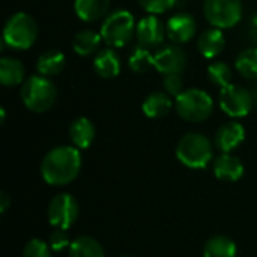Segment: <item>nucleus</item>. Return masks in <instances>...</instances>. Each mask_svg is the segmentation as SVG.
<instances>
[{
  "label": "nucleus",
  "instance_id": "1",
  "mask_svg": "<svg viewBox=\"0 0 257 257\" xmlns=\"http://www.w3.org/2000/svg\"><path fill=\"white\" fill-rule=\"evenodd\" d=\"M81 155L75 146H57L45 154L41 163L42 179L48 185L62 187L71 184L80 173Z\"/></svg>",
  "mask_w": 257,
  "mask_h": 257
},
{
  "label": "nucleus",
  "instance_id": "2",
  "mask_svg": "<svg viewBox=\"0 0 257 257\" xmlns=\"http://www.w3.org/2000/svg\"><path fill=\"white\" fill-rule=\"evenodd\" d=\"M214 157V145L200 133H187L176 145V158L190 169H205Z\"/></svg>",
  "mask_w": 257,
  "mask_h": 257
},
{
  "label": "nucleus",
  "instance_id": "3",
  "mask_svg": "<svg viewBox=\"0 0 257 257\" xmlns=\"http://www.w3.org/2000/svg\"><path fill=\"white\" fill-rule=\"evenodd\" d=\"M21 101L23 104L35 113L48 111L57 98V89L48 77L32 75L21 86Z\"/></svg>",
  "mask_w": 257,
  "mask_h": 257
},
{
  "label": "nucleus",
  "instance_id": "4",
  "mask_svg": "<svg viewBox=\"0 0 257 257\" xmlns=\"http://www.w3.org/2000/svg\"><path fill=\"white\" fill-rule=\"evenodd\" d=\"M136 27L134 15L126 9H117L105 17L99 33L107 47L122 48L136 35Z\"/></svg>",
  "mask_w": 257,
  "mask_h": 257
},
{
  "label": "nucleus",
  "instance_id": "5",
  "mask_svg": "<svg viewBox=\"0 0 257 257\" xmlns=\"http://www.w3.org/2000/svg\"><path fill=\"white\" fill-rule=\"evenodd\" d=\"M175 110L184 120L199 123L212 114L214 99L202 89H187L176 96Z\"/></svg>",
  "mask_w": 257,
  "mask_h": 257
},
{
  "label": "nucleus",
  "instance_id": "6",
  "mask_svg": "<svg viewBox=\"0 0 257 257\" xmlns=\"http://www.w3.org/2000/svg\"><path fill=\"white\" fill-rule=\"evenodd\" d=\"M38 38V26L26 12L11 15L3 27V44L14 50H29Z\"/></svg>",
  "mask_w": 257,
  "mask_h": 257
},
{
  "label": "nucleus",
  "instance_id": "7",
  "mask_svg": "<svg viewBox=\"0 0 257 257\" xmlns=\"http://www.w3.org/2000/svg\"><path fill=\"white\" fill-rule=\"evenodd\" d=\"M203 11L208 23L217 29L236 26L242 18L241 0H205Z\"/></svg>",
  "mask_w": 257,
  "mask_h": 257
},
{
  "label": "nucleus",
  "instance_id": "8",
  "mask_svg": "<svg viewBox=\"0 0 257 257\" xmlns=\"http://www.w3.org/2000/svg\"><path fill=\"white\" fill-rule=\"evenodd\" d=\"M47 215H48V221L51 223V226H54L56 229L68 230L69 227L75 224L80 215L78 202L75 200L74 196L68 193H60L50 200Z\"/></svg>",
  "mask_w": 257,
  "mask_h": 257
},
{
  "label": "nucleus",
  "instance_id": "9",
  "mask_svg": "<svg viewBox=\"0 0 257 257\" xmlns=\"http://www.w3.org/2000/svg\"><path fill=\"white\" fill-rule=\"evenodd\" d=\"M218 104L230 117H244L251 111L254 101L248 89L238 84H227L220 90Z\"/></svg>",
  "mask_w": 257,
  "mask_h": 257
},
{
  "label": "nucleus",
  "instance_id": "10",
  "mask_svg": "<svg viewBox=\"0 0 257 257\" xmlns=\"http://www.w3.org/2000/svg\"><path fill=\"white\" fill-rule=\"evenodd\" d=\"M166 33L167 30H166V26L161 23V20L157 18V15L151 14L137 23V27H136L137 45L145 47L148 50L158 48L163 44Z\"/></svg>",
  "mask_w": 257,
  "mask_h": 257
},
{
  "label": "nucleus",
  "instance_id": "11",
  "mask_svg": "<svg viewBox=\"0 0 257 257\" xmlns=\"http://www.w3.org/2000/svg\"><path fill=\"white\" fill-rule=\"evenodd\" d=\"M155 68L163 75L182 74L187 66V54L178 44L164 45L154 54Z\"/></svg>",
  "mask_w": 257,
  "mask_h": 257
},
{
  "label": "nucleus",
  "instance_id": "12",
  "mask_svg": "<svg viewBox=\"0 0 257 257\" xmlns=\"http://www.w3.org/2000/svg\"><path fill=\"white\" fill-rule=\"evenodd\" d=\"M166 30L172 42L185 44L196 35V20L187 12H178L169 18Z\"/></svg>",
  "mask_w": 257,
  "mask_h": 257
},
{
  "label": "nucleus",
  "instance_id": "13",
  "mask_svg": "<svg viewBox=\"0 0 257 257\" xmlns=\"http://www.w3.org/2000/svg\"><path fill=\"white\" fill-rule=\"evenodd\" d=\"M245 140V130L239 122H226L215 133L214 145L223 154H230Z\"/></svg>",
  "mask_w": 257,
  "mask_h": 257
},
{
  "label": "nucleus",
  "instance_id": "14",
  "mask_svg": "<svg viewBox=\"0 0 257 257\" xmlns=\"http://www.w3.org/2000/svg\"><path fill=\"white\" fill-rule=\"evenodd\" d=\"M214 173L223 182H236L244 175V164L230 154H221L214 161Z\"/></svg>",
  "mask_w": 257,
  "mask_h": 257
},
{
  "label": "nucleus",
  "instance_id": "15",
  "mask_svg": "<svg viewBox=\"0 0 257 257\" xmlns=\"http://www.w3.org/2000/svg\"><path fill=\"white\" fill-rule=\"evenodd\" d=\"M93 68L101 78H107V80L114 78L119 75L120 68H122L120 57L114 51V48H111V47L102 48L96 53V56L93 59Z\"/></svg>",
  "mask_w": 257,
  "mask_h": 257
},
{
  "label": "nucleus",
  "instance_id": "16",
  "mask_svg": "<svg viewBox=\"0 0 257 257\" xmlns=\"http://www.w3.org/2000/svg\"><path fill=\"white\" fill-rule=\"evenodd\" d=\"M224 45H226V38L221 29H217V27L205 30L197 39V48L200 54L206 59L217 57L224 50Z\"/></svg>",
  "mask_w": 257,
  "mask_h": 257
},
{
  "label": "nucleus",
  "instance_id": "17",
  "mask_svg": "<svg viewBox=\"0 0 257 257\" xmlns=\"http://www.w3.org/2000/svg\"><path fill=\"white\" fill-rule=\"evenodd\" d=\"M74 9L81 21L95 23L107 17L110 9V0H75Z\"/></svg>",
  "mask_w": 257,
  "mask_h": 257
},
{
  "label": "nucleus",
  "instance_id": "18",
  "mask_svg": "<svg viewBox=\"0 0 257 257\" xmlns=\"http://www.w3.org/2000/svg\"><path fill=\"white\" fill-rule=\"evenodd\" d=\"M95 126L87 117H78L69 126V139L77 149H87L95 140Z\"/></svg>",
  "mask_w": 257,
  "mask_h": 257
},
{
  "label": "nucleus",
  "instance_id": "19",
  "mask_svg": "<svg viewBox=\"0 0 257 257\" xmlns=\"http://www.w3.org/2000/svg\"><path fill=\"white\" fill-rule=\"evenodd\" d=\"M142 108H143V113L148 117L158 119V117L167 116L172 111L173 102H172L169 93H166V92H154L143 101Z\"/></svg>",
  "mask_w": 257,
  "mask_h": 257
},
{
  "label": "nucleus",
  "instance_id": "20",
  "mask_svg": "<svg viewBox=\"0 0 257 257\" xmlns=\"http://www.w3.org/2000/svg\"><path fill=\"white\" fill-rule=\"evenodd\" d=\"M24 75H26V68L18 59L14 57L0 59V81L5 87L21 84Z\"/></svg>",
  "mask_w": 257,
  "mask_h": 257
},
{
  "label": "nucleus",
  "instance_id": "21",
  "mask_svg": "<svg viewBox=\"0 0 257 257\" xmlns=\"http://www.w3.org/2000/svg\"><path fill=\"white\" fill-rule=\"evenodd\" d=\"M65 54L57 50L44 51L36 60V71L44 77H54L65 68Z\"/></svg>",
  "mask_w": 257,
  "mask_h": 257
},
{
  "label": "nucleus",
  "instance_id": "22",
  "mask_svg": "<svg viewBox=\"0 0 257 257\" xmlns=\"http://www.w3.org/2000/svg\"><path fill=\"white\" fill-rule=\"evenodd\" d=\"M101 42H102L101 33H98L95 30H90V29H86V30L78 32L74 36L72 48L78 56H89V54H93V53L99 51Z\"/></svg>",
  "mask_w": 257,
  "mask_h": 257
},
{
  "label": "nucleus",
  "instance_id": "23",
  "mask_svg": "<svg viewBox=\"0 0 257 257\" xmlns=\"http://www.w3.org/2000/svg\"><path fill=\"white\" fill-rule=\"evenodd\" d=\"M69 257H105L102 245L92 236H78L69 245Z\"/></svg>",
  "mask_w": 257,
  "mask_h": 257
},
{
  "label": "nucleus",
  "instance_id": "24",
  "mask_svg": "<svg viewBox=\"0 0 257 257\" xmlns=\"http://www.w3.org/2000/svg\"><path fill=\"white\" fill-rule=\"evenodd\" d=\"M236 245L235 242L223 235L212 236L203 248V257H235Z\"/></svg>",
  "mask_w": 257,
  "mask_h": 257
},
{
  "label": "nucleus",
  "instance_id": "25",
  "mask_svg": "<svg viewBox=\"0 0 257 257\" xmlns=\"http://www.w3.org/2000/svg\"><path fill=\"white\" fill-rule=\"evenodd\" d=\"M236 71L247 80H257V47L241 51L235 60Z\"/></svg>",
  "mask_w": 257,
  "mask_h": 257
},
{
  "label": "nucleus",
  "instance_id": "26",
  "mask_svg": "<svg viewBox=\"0 0 257 257\" xmlns=\"http://www.w3.org/2000/svg\"><path fill=\"white\" fill-rule=\"evenodd\" d=\"M128 66L133 72L136 74H143L148 72L151 68H155V60H154V54L140 45H136L133 53L130 54L128 59Z\"/></svg>",
  "mask_w": 257,
  "mask_h": 257
},
{
  "label": "nucleus",
  "instance_id": "27",
  "mask_svg": "<svg viewBox=\"0 0 257 257\" xmlns=\"http://www.w3.org/2000/svg\"><path fill=\"white\" fill-rule=\"evenodd\" d=\"M208 78L214 83L218 84L220 87H224L230 84L232 80V69L227 63L224 62H212L208 66Z\"/></svg>",
  "mask_w": 257,
  "mask_h": 257
},
{
  "label": "nucleus",
  "instance_id": "28",
  "mask_svg": "<svg viewBox=\"0 0 257 257\" xmlns=\"http://www.w3.org/2000/svg\"><path fill=\"white\" fill-rule=\"evenodd\" d=\"M23 257H51V247L42 239H30L24 247Z\"/></svg>",
  "mask_w": 257,
  "mask_h": 257
},
{
  "label": "nucleus",
  "instance_id": "29",
  "mask_svg": "<svg viewBox=\"0 0 257 257\" xmlns=\"http://www.w3.org/2000/svg\"><path fill=\"white\" fill-rule=\"evenodd\" d=\"M140 8L145 9L146 12L157 15V14H164L169 9H172L178 0H137Z\"/></svg>",
  "mask_w": 257,
  "mask_h": 257
},
{
  "label": "nucleus",
  "instance_id": "30",
  "mask_svg": "<svg viewBox=\"0 0 257 257\" xmlns=\"http://www.w3.org/2000/svg\"><path fill=\"white\" fill-rule=\"evenodd\" d=\"M163 87L166 90V93L172 95V96H178L179 93L184 92V81L181 74H170V75H164L163 78Z\"/></svg>",
  "mask_w": 257,
  "mask_h": 257
},
{
  "label": "nucleus",
  "instance_id": "31",
  "mask_svg": "<svg viewBox=\"0 0 257 257\" xmlns=\"http://www.w3.org/2000/svg\"><path fill=\"white\" fill-rule=\"evenodd\" d=\"M48 244H50L51 250L56 251V253H60V251H63L66 247L71 245V244H69V236H68V233H66L65 229H56V230L51 233Z\"/></svg>",
  "mask_w": 257,
  "mask_h": 257
},
{
  "label": "nucleus",
  "instance_id": "32",
  "mask_svg": "<svg viewBox=\"0 0 257 257\" xmlns=\"http://www.w3.org/2000/svg\"><path fill=\"white\" fill-rule=\"evenodd\" d=\"M248 35H250V39L257 45V12L251 17L250 26H248Z\"/></svg>",
  "mask_w": 257,
  "mask_h": 257
},
{
  "label": "nucleus",
  "instance_id": "33",
  "mask_svg": "<svg viewBox=\"0 0 257 257\" xmlns=\"http://www.w3.org/2000/svg\"><path fill=\"white\" fill-rule=\"evenodd\" d=\"M9 205H11V199H9L8 193L2 191V193H0V212L5 214V212L8 211Z\"/></svg>",
  "mask_w": 257,
  "mask_h": 257
},
{
  "label": "nucleus",
  "instance_id": "34",
  "mask_svg": "<svg viewBox=\"0 0 257 257\" xmlns=\"http://www.w3.org/2000/svg\"><path fill=\"white\" fill-rule=\"evenodd\" d=\"M250 92H251V96H253L254 105H256V107H257V81H256V84H254V86L251 87V90H250Z\"/></svg>",
  "mask_w": 257,
  "mask_h": 257
},
{
  "label": "nucleus",
  "instance_id": "35",
  "mask_svg": "<svg viewBox=\"0 0 257 257\" xmlns=\"http://www.w3.org/2000/svg\"><path fill=\"white\" fill-rule=\"evenodd\" d=\"M0 114H2V123H3V122H5V117H6L5 108H0Z\"/></svg>",
  "mask_w": 257,
  "mask_h": 257
}]
</instances>
